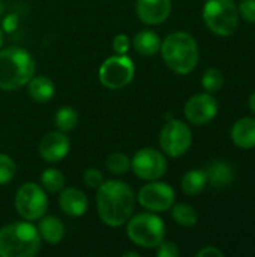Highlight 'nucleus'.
I'll list each match as a JSON object with an SVG mask.
<instances>
[{"label":"nucleus","instance_id":"f257e3e1","mask_svg":"<svg viewBox=\"0 0 255 257\" xmlns=\"http://www.w3.org/2000/svg\"><path fill=\"white\" fill-rule=\"evenodd\" d=\"M96 190V209L101 221L110 227L123 226L134 214V190L122 181H104Z\"/></svg>","mask_w":255,"mask_h":257},{"label":"nucleus","instance_id":"f03ea898","mask_svg":"<svg viewBox=\"0 0 255 257\" xmlns=\"http://www.w3.org/2000/svg\"><path fill=\"white\" fill-rule=\"evenodd\" d=\"M35 60L21 47H9L0 51V90L12 92L26 86L35 75Z\"/></svg>","mask_w":255,"mask_h":257},{"label":"nucleus","instance_id":"7ed1b4c3","mask_svg":"<svg viewBox=\"0 0 255 257\" xmlns=\"http://www.w3.org/2000/svg\"><path fill=\"white\" fill-rule=\"evenodd\" d=\"M159 51L168 69L180 75L192 72L200 57L197 41L186 32H174L168 35L161 42Z\"/></svg>","mask_w":255,"mask_h":257},{"label":"nucleus","instance_id":"20e7f679","mask_svg":"<svg viewBox=\"0 0 255 257\" xmlns=\"http://www.w3.org/2000/svg\"><path fill=\"white\" fill-rule=\"evenodd\" d=\"M39 250L41 236L33 224L20 221L0 229V257H32Z\"/></svg>","mask_w":255,"mask_h":257},{"label":"nucleus","instance_id":"39448f33","mask_svg":"<svg viewBox=\"0 0 255 257\" xmlns=\"http://www.w3.org/2000/svg\"><path fill=\"white\" fill-rule=\"evenodd\" d=\"M126 223L128 238L141 248H156L164 241L165 226L155 212L137 214Z\"/></svg>","mask_w":255,"mask_h":257},{"label":"nucleus","instance_id":"423d86ee","mask_svg":"<svg viewBox=\"0 0 255 257\" xmlns=\"http://www.w3.org/2000/svg\"><path fill=\"white\" fill-rule=\"evenodd\" d=\"M203 20L215 35L230 36L237 30L239 12L233 0H207L203 8Z\"/></svg>","mask_w":255,"mask_h":257},{"label":"nucleus","instance_id":"0eeeda50","mask_svg":"<svg viewBox=\"0 0 255 257\" xmlns=\"http://www.w3.org/2000/svg\"><path fill=\"white\" fill-rule=\"evenodd\" d=\"M15 209L26 221L39 220L48 209V197L45 190L35 182L23 184L15 194Z\"/></svg>","mask_w":255,"mask_h":257},{"label":"nucleus","instance_id":"6e6552de","mask_svg":"<svg viewBox=\"0 0 255 257\" xmlns=\"http://www.w3.org/2000/svg\"><path fill=\"white\" fill-rule=\"evenodd\" d=\"M135 74V66L131 57L126 54L108 57L99 68V81L104 87L117 90L128 86Z\"/></svg>","mask_w":255,"mask_h":257},{"label":"nucleus","instance_id":"1a4fd4ad","mask_svg":"<svg viewBox=\"0 0 255 257\" xmlns=\"http://www.w3.org/2000/svg\"><path fill=\"white\" fill-rule=\"evenodd\" d=\"M192 143V133L189 126L177 119H171L167 122L159 136V145L161 149L173 158H179L185 155Z\"/></svg>","mask_w":255,"mask_h":257},{"label":"nucleus","instance_id":"9d476101","mask_svg":"<svg viewBox=\"0 0 255 257\" xmlns=\"http://www.w3.org/2000/svg\"><path fill=\"white\" fill-rule=\"evenodd\" d=\"M135 199L149 212H165L174 205L176 194L168 184L150 181L140 188Z\"/></svg>","mask_w":255,"mask_h":257},{"label":"nucleus","instance_id":"9b49d317","mask_svg":"<svg viewBox=\"0 0 255 257\" xmlns=\"http://www.w3.org/2000/svg\"><path fill=\"white\" fill-rule=\"evenodd\" d=\"M131 169L143 181H158L167 172V160L159 151L143 148L131 160Z\"/></svg>","mask_w":255,"mask_h":257},{"label":"nucleus","instance_id":"f8f14e48","mask_svg":"<svg viewBox=\"0 0 255 257\" xmlns=\"http://www.w3.org/2000/svg\"><path fill=\"white\" fill-rule=\"evenodd\" d=\"M218 114V102L210 93H198L185 104V117L192 125H206Z\"/></svg>","mask_w":255,"mask_h":257},{"label":"nucleus","instance_id":"ddd939ff","mask_svg":"<svg viewBox=\"0 0 255 257\" xmlns=\"http://www.w3.org/2000/svg\"><path fill=\"white\" fill-rule=\"evenodd\" d=\"M71 149V140L66 136V133L62 131H53L42 137L39 142L38 151L44 161L47 163H59L62 161Z\"/></svg>","mask_w":255,"mask_h":257},{"label":"nucleus","instance_id":"4468645a","mask_svg":"<svg viewBox=\"0 0 255 257\" xmlns=\"http://www.w3.org/2000/svg\"><path fill=\"white\" fill-rule=\"evenodd\" d=\"M135 12L147 26L162 24L171 12V0H137Z\"/></svg>","mask_w":255,"mask_h":257},{"label":"nucleus","instance_id":"2eb2a0df","mask_svg":"<svg viewBox=\"0 0 255 257\" xmlns=\"http://www.w3.org/2000/svg\"><path fill=\"white\" fill-rule=\"evenodd\" d=\"M59 206L68 217H81L86 214L89 202L86 194L78 188H63L59 196Z\"/></svg>","mask_w":255,"mask_h":257},{"label":"nucleus","instance_id":"dca6fc26","mask_svg":"<svg viewBox=\"0 0 255 257\" xmlns=\"http://www.w3.org/2000/svg\"><path fill=\"white\" fill-rule=\"evenodd\" d=\"M231 140L240 149L255 148V119L243 117L231 128Z\"/></svg>","mask_w":255,"mask_h":257},{"label":"nucleus","instance_id":"f3484780","mask_svg":"<svg viewBox=\"0 0 255 257\" xmlns=\"http://www.w3.org/2000/svg\"><path fill=\"white\" fill-rule=\"evenodd\" d=\"M36 229L39 232L41 239H44L48 244H59L65 236V226L54 215L41 217Z\"/></svg>","mask_w":255,"mask_h":257},{"label":"nucleus","instance_id":"a211bd4d","mask_svg":"<svg viewBox=\"0 0 255 257\" xmlns=\"http://www.w3.org/2000/svg\"><path fill=\"white\" fill-rule=\"evenodd\" d=\"M27 92L30 95V98L36 102H48L54 93H56V87H54V83L44 77V75H38V77H32L30 81L27 83Z\"/></svg>","mask_w":255,"mask_h":257},{"label":"nucleus","instance_id":"6ab92c4d","mask_svg":"<svg viewBox=\"0 0 255 257\" xmlns=\"http://www.w3.org/2000/svg\"><path fill=\"white\" fill-rule=\"evenodd\" d=\"M206 175H207V182H210L213 188H225L234 179L231 166L224 161H213L207 167Z\"/></svg>","mask_w":255,"mask_h":257},{"label":"nucleus","instance_id":"aec40b11","mask_svg":"<svg viewBox=\"0 0 255 257\" xmlns=\"http://www.w3.org/2000/svg\"><path fill=\"white\" fill-rule=\"evenodd\" d=\"M161 38L153 30H141L134 36V48L141 56H155L161 50Z\"/></svg>","mask_w":255,"mask_h":257},{"label":"nucleus","instance_id":"412c9836","mask_svg":"<svg viewBox=\"0 0 255 257\" xmlns=\"http://www.w3.org/2000/svg\"><path fill=\"white\" fill-rule=\"evenodd\" d=\"M180 185H182V190H183L185 194L197 196V194H200L206 188V185H207V175H206L204 170H198V169L189 170V172H186L183 175Z\"/></svg>","mask_w":255,"mask_h":257},{"label":"nucleus","instance_id":"4be33fe9","mask_svg":"<svg viewBox=\"0 0 255 257\" xmlns=\"http://www.w3.org/2000/svg\"><path fill=\"white\" fill-rule=\"evenodd\" d=\"M54 123L57 126L59 131L62 133H69L72 131L77 123H78V113L69 107V105H65V107H60L57 111H56V116H54Z\"/></svg>","mask_w":255,"mask_h":257},{"label":"nucleus","instance_id":"5701e85b","mask_svg":"<svg viewBox=\"0 0 255 257\" xmlns=\"http://www.w3.org/2000/svg\"><path fill=\"white\" fill-rule=\"evenodd\" d=\"M171 215H173L174 221L183 227H192L197 224V220H198L195 209L188 203L173 205L171 206Z\"/></svg>","mask_w":255,"mask_h":257},{"label":"nucleus","instance_id":"b1692460","mask_svg":"<svg viewBox=\"0 0 255 257\" xmlns=\"http://www.w3.org/2000/svg\"><path fill=\"white\" fill-rule=\"evenodd\" d=\"M41 184L48 193H60L65 188V176L57 169H47L41 175Z\"/></svg>","mask_w":255,"mask_h":257},{"label":"nucleus","instance_id":"393cba45","mask_svg":"<svg viewBox=\"0 0 255 257\" xmlns=\"http://www.w3.org/2000/svg\"><path fill=\"white\" fill-rule=\"evenodd\" d=\"M107 169L113 175H126L131 170V160L122 152H114L107 158Z\"/></svg>","mask_w":255,"mask_h":257},{"label":"nucleus","instance_id":"a878e982","mask_svg":"<svg viewBox=\"0 0 255 257\" xmlns=\"http://www.w3.org/2000/svg\"><path fill=\"white\" fill-rule=\"evenodd\" d=\"M201 84L206 89L207 93H213L218 92L222 86H224V75L219 69L216 68H209L201 78Z\"/></svg>","mask_w":255,"mask_h":257},{"label":"nucleus","instance_id":"bb28decb","mask_svg":"<svg viewBox=\"0 0 255 257\" xmlns=\"http://www.w3.org/2000/svg\"><path fill=\"white\" fill-rule=\"evenodd\" d=\"M15 173H17V166L14 160L6 154H0V185H6L8 182H11Z\"/></svg>","mask_w":255,"mask_h":257},{"label":"nucleus","instance_id":"cd10ccee","mask_svg":"<svg viewBox=\"0 0 255 257\" xmlns=\"http://www.w3.org/2000/svg\"><path fill=\"white\" fill-rule=\"evenodd\" d=\"M83 181L87 187L90 188H98L102 182H104V176L102 173L98 170V169H87L84 173H83Z\"/></svg>","mask_w":255,"mask_h":257},{"label":"nucleus","instance_id":"c85d7f7f","mask_svg":"<svg viewBox=\"0 0 255 257\" xmlns=\"http://www.w3.org/2000/svg\"><path fill=\"white\" fill-rule=\"evenodd\" d=\"M129 48H131V39L125 33H119V35L114 36V39H113V51L116 54L123 56V54H126L129 51Z\"/></svg>","mask_w":255,"mask_h":257},{"label":"nucleus","instance_id":"c756f323","mask_svg":"<svg viewBox=\"0 0 255 257\" xmlns=\"http://www.w3.org/2000/svg\"><path fill=\"white\" fill-rule=\"evenodd\" d=\"M237 12L242 15V18H243L245 21L255 23V0H243V2L239 5Z\"/></svg>","mask_w":255,"mask_h":257},{"label":"nucleus","instance_id":"7c9ffc66","mask_svg":"<svg viewBox=\"0 0 255 257\" xmlns=\"http://www.w3.org/2000/svg\"><path fill=\"white\" fill-rule=\"evenodd\" d=\"M180 254L177 245L174 242H165L162 241L158 247H156V256L158 257H177Z\"/></svg>","mask_w":255,"mask_h":257},{"label":"nucleus","instance_id":"2f4dec72","mask_svg":"<svg viewBox=\"0 0 255 257\" xmlns=\"http://www.w3.org/2000/svg\"><path fill=\"white\" fill-rule=\"evenodd\" d=\"M222 257L224 253L221 250H218L216 247H204L203 250H200L197 253V257Z\"/></svg>","mask_w":255,"mask_h":257},{"label":"nucleus","instance_id":"473e14b6","mask_svg":"<svg viewBox=\"0 0 255 257\" xmlns=\"http://www.w3.org/2000/svg\"><path fill=\"white\" fill-rule=\"evenodd\" d=\"M248 104H249V108H251V111L255 114V92L249 96V101H248Z\"/></svg>","mask_w":255,"mask_h":257},{"label":"nucleus","instance_id":"72a5a7b5","mask_svg":"<svg viewBox=\"0 0 255 257\" xmlns=\"http://www.w3.org/2000/svg\"><path fill=\"white\" fill-rule=\"evenodd\" d=\"M138 253H134V251H128V253H123V257H138Z\"/></svg>","mask_w":255,"mask_h":257},{"label":"nucleus","instance_id":"f704fd0d","mask_svg":"<svg viewBox=\"0 0 255 257\" xmlns=\"http://www.w3.org/2000/svg\"><path fill=\"white\" fill-rule=\"evenodd\" d=\"M3 39H5V36H3V30L0 29V47H2V44H3Z\"/></svg>","mask_w":255,"mask_h":257}]
</instances>
